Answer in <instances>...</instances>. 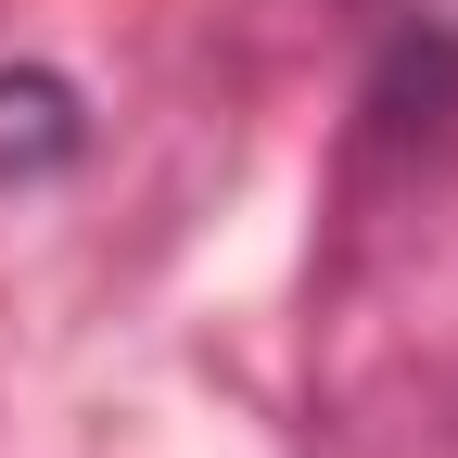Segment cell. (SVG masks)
<instances>
[{"label": "cell", "instance_id": "cell-1", "mask_svg": "<svg viewBox=\"0 0 458 458\" xmlns=\"http://www.w3.org/2000/svg\"><path fill=\"white\" fill-rule=\"evenodd\" d=\"M77 153V102L51 77H0V165H64Z\"/></svg>", "mask_w": 458, "mask_h": 458}]
</instances>
